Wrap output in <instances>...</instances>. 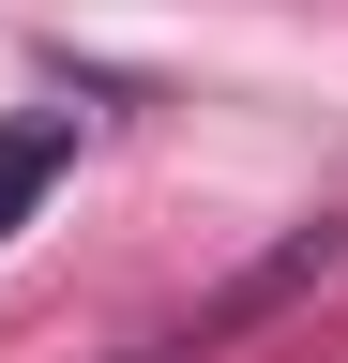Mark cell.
<instances>
[{"mask_svg": "<svg viewBox=\"0 0 348 363\" xmlns=\"http://www.w3.org/2000/svg\"><path fill=\"white\" fill-rule=\"evenodd\" d=\"M61 167H76V106H16L0 121V242L30 227V197H46Z\"/></svg>", "mask_w": 348, "mask_h": 363, "instance_id": "cell-1", "label": "cell"}]
</instances>
